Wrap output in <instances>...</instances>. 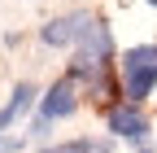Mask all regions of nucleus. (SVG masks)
<instances>
[{
  "label": "nucleus",
  "instance_id": "f257e3e1",
  "mask_svg": "<svg viewBox=\"0 0 157 153\" xmlns=\"http://www.w3.org/2000/svg\"><path fill=\"white\" fill-rule=\"evenodd\" d=\"M122 88H127L131 105L157 88V44H135L122 53Z\"/></svg>",
  "mask_w": 157,
  "mask_h": 153
},
{
  "label": "nucleus",
  "instance_id": "f03ea898",
  "mask_svg": "<svg viewBox=\"0 0 157 153\" xmlns=\"http://www.w3.org/2000/svg\"><path fill=\"white\" fill-rule=\"evenodd\" d=\"M96 22H101V18H92V13H66V18H57V22L44 26V44H52V48H61V44H83Z\"/></svg>",
  "mask_w": 157,
  "mask_h": 153
},
{
  "label": "nucleus",
  "instance_id": "7ed1b4c3",
  "mask_svg": "<svg viewBox=\"0 0 157 153\" xmlns=\"http://www.w3.org/2000/svg\"><path fill=\"white\" fill-rule=\"evenodd\" d=\"M109 131L140 144V140L148 136V118H144L140 109H131V105H113V109H109Z\"/></svg>",
  "mask_w": 157,
  "mask_h": 153
},
{
  "label": "nucleus",
  "instance_id": "20e7f679",
  "mask_svg": "<svg viewBox=\"0 0 157 153\" xmlns=\"http://www.w3.org/2000/svg\"><path fill=\"white\" fill-rule=\"evenodd\" d=\"M74 83L70 79H61V83H52L48 88V96H44V105H39V114H44V123H52V118H66V114H74Z\"/></svg>",
  "mask_w": 157,
  "mask_h": 153
},
{
  "label": "nucleus",
  "instance_id": "39448f33",
  "mask_svg": "<svg viewBox=\"0 0 157 153\" xmlns=\"http://www.w3.org/2000/svg\"><path fill=\"white\" fill-rule=\"evenodd\" d=\"M31 101H35V88H31V83H17V88H13V96H9V105L0 109V131L13 127L17 118H22V114L31 109Z\"/></svg>",
  "mask_w": 157,
  "mask_h": 153
},
{
  "label": "nucleus",
  "instance_id": "423d86ee",
  "mask_svg": "<svg viewBox=\"0 0 157 153\" xmlns=\"http://www.w3.org/2000/svg\"><path fill=\"white\" fill-rule=\"evenodd\" d=\"M44 153H92V144H87V140H74V144H52V149H44Z\"/></svg>",
  "mask_w": 157,
  "mask_h": 153
},
{
  "label": "nucleus",
  "instance_id": "0eeeda50",
  "mask_svg": "<svg viewBox=\"0 0 157 153\" xmlns=\"http://www.w3.org/2000/svg\"><path fill=\"white\" fill-rule=\"evenodd\" d=\"M17 149H22L17 140H5V136H0V153H17Z\"/></svg>",
  "mask_w": 157,
  "mask_h": 153
},
{
  "label": "nucleus",
  "instance_id": "6e6552de",
  "mask_svg": "<svg viewBox=\"0 0 157 153\" xmlns=\"http://www.w3.org/2000/svg\"><path fill=\"white\" fill-rule=\"evenodd\" d=\"M148 5H157V0H148Z\"/></svg>",
  "mask_w": 157,
  "mask_h": 153
}]
</instances>
